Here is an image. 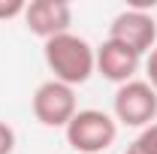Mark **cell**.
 Wrapping results in <instances>:
<instances>
[{"instance_id":"7a4b0ae2","label":"cell","mask_w":157,"mask_h":154,"mask_svg":"<svg viewBox=\"0 0 157 154\" xmlns=\"http://www.w3.org/2000/svg\"><path fill=\"white\" fill-rule=\"evenodd\" d=\"M67 145L78 154H103L118 139V121L100 109H78L73 121L63 127Z\"/></svg>"},{"instance_id":"ba28073f","label":"cell","mask_w":157,"mask_h":154,"mask_svg":"<svg viewBox=\"0 0 157 154\" xmlns=\"http://www.w3.org/2000/svg\"><path fill=\"white\" fill-rule=\"evenodd\" d=\"M127 154H157V121L151 127L139 130V136L127 145Z\"/></svg>"},{"instance_id":"5b68a950","label":"cell","mask_w":157,"mask_h":154,"mask_svg":"<svg viewBox=\"0 0 157 154\" xmlns=\"http://www.w3.org/2000/svg\"><path fill=\"white\" fill-rule=\"evenodd\" d=\"M109 39L127 45L130 52H136L139 58H142V55H148L154 48V42H157V21H154L151 12L124 9L109 24Z\"/></svg>"},{"instance_id":"6da1fadb","label":"cell","mask_w":157,"mask_h":154,"mask_svg":"<svg viewBox=\"0 0 157 154\" xmlns=\"http://www.w3.org/2000/svg\"><path fill=\"white\" fill-rule=\"evenodd\" d=\"M42 58H45V67L52 70V79L70 85V88L85 85L97 73V48L73 30L45 39Z\"/></svg>"},{"instance_id":"30bf717a","label":"cell","mask_w":157,"mask_h":154,"mask_svg":"<svg viewBox=\"0 0 157 154\" xmlns=\"http://www.w3.org/2000/svg\"><path fill=\"white\" fill-rule=\"evenodd\" d=\"M12 151H15V130L6 121H0V154H12Z\"/></svg>"},{"instance_id":"8992f818","label":"cell","mask_w":157,"mask_h":154,"mask_svg":"<svg viewBox=\"0 0 157 154\" xmlns=\"http://www.w3.org/2000/svg\"><path fill=\"white\" fill-rule=\"evenodd\" d=\"M21 18H24V27L30 33L52 39V37H60V33H70L73 6L67 0H30Z\"/></svg>"},{"instance_id":"3957f363","label":"cell","mask_w":157,"mask_h":154,"mask_svg":"<svg viewBox=\"0 0 157 154\" xmlns=\"http://www.w3.org/2000/svg\"><path fill=\"white\" fill-rule=\"evenodd\" d=\"M115 121L133 130H145L157 121V91L145 79H133L127 85H118L115 100H112Z\"/></svg>"},{"instance_id":"277c9868","label":"cell","mask_w":157,"mask_h":154,"mask_svg":"<svg viewBox=\"0 0 157 154\" xmlns=\"http://www.w3.org/2000/svg\"><path fill=\"white\" fill-rule=\"evenodd\" d=\"M30 109H33V118H36L42 127H67L73 121V115L78 112L76 88L48 79V82H42L36 91H33Z\"/></svg>"},{"instance_id":"9c48e42d","label":"cell","mask_w":157,"mask_h":154,"mask_svg":"<svg viewBox=\"0 0 157 154\" xmlns=\"http://www.w3.org/2000/svg\"><path fill=\"white\" fill-rule=\"evenodd\" d=\"M24 9H27L24 0H0V21L18 18V15H24Z\"/></svg>"},{"instance_id":"8fae6325","label":"cell","mask_w":157,"mask_h":154,"mask_svg":"<svg viewBox=\"0 0 157 154\" xmlns=\"http://www.w3.org/2000/svg\"><path fill=\"white\" fill-rule=\"evenodd\" d=\"M145 76H148L145 82H148V85L157 91V45L148 52V58H145Z\"/></svg>"},{"instance_id":"52a82bcc","label":"cell","mask_w":157,"mask_h":154,"mask_svg":"<svg viewBox=\"0 0 157 154\" xmlns=\"http://www.w3.org/2000/svg\"><path fill=\"white\" fill-rule=\"evenodd\" d=\"M142 67V58L136 52H130L127 45H121L115 39H106L103 45H97V73L106 82H115V85H127L133 82Z\"/></svg>"}]
</instances>
